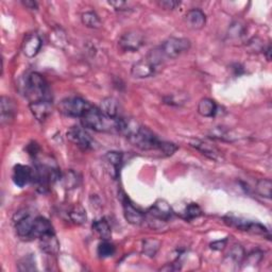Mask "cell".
Returning a JSON list of instances; mask_svg holds the SVG:
<instances>
[{
    "label": "cell",
    "instance_id": "6da1fadb",
    "mask_svg": "<svg viewBox=\"0 0 272 272\" xmlns=\"http://www.w3.org/2000/svg\"><path fill=\"white\" fill-rule=\"evenodd\" d=\"M115 129L140 150H156L166 156H170L178 150V147L174 144L161 140L150 129L142 126L134 119L119 116L115 120Z\"/></svg>",
    "mask_w": 272,
    "mask_h": 272
},
{
    "label": "cell",
    "instance_id": "7a4b0ae2",
    "mask_svg": "<svg viewBox=\"0 0 272 272\" xmlns=\"http://www.w3.org/2000/svg\"><path fill=\"white\" fill-rule=\"evenodd\" d=\"M22 91L30 103L40 100H50L51 98L45 78L39 73H31L26 76Z\"/></svg>",
    "mask_w": 272,
    "mask_h": 272
},
{
    "label": "cell",
    "instance_id": "3957f363",
    "mask_svg": "<svg viewBox=\"0 0 272 272\" xmlns=\"http://www.w3.org/2000/svg\"><path fill=\"white\" fill-rule=\"evenodd\" d=\"M80 119L83 128L94 130L96 132H104L110 130L109 121H114L105 117L99 108H96L94 105H92L91 109Z\"/></svg>",
    "mask_w": 272,
    "mask_h": 272
},
{
    "label": "cell",
    "instance_id": "277c9868",
    "mask_svg": "<svg viewBox=\"0 0 272 272\" xmlns=\"http://www.w3.org/2000/svg\"><path fill=\"white\" fill-rule=\"evenodd\" d=\"M91 107L92 104L81 97H69L61 101L58 108L65 116L81 118Z\"/></svg>",
    "mask_w": 272,
    "mask_h": 272
},
{
    "label": "cell",
    "instance_id": "5b68a950",
    "mask_svg": "<svg viewBox=\"0 0 272 272\" xmlns=\"http://www.w3.org/2000/svg\"><path fill=\"white\" fill-rule=\"evenodd\" d=\"M190 46L191 43L187 39L169 38L168 40L164 41L162 45L157 48L165 59H175L188 51Z\"/></svg>",
    "mask_w": 272,
    "mask_h": 272
},
{
    "label": "cell",
    "instance_id": "8992f818",
    "mask_svg": "<svg viewBox=\"0 0 272 272\" xmlns=\"http://www.w3.org/2000/svg\"><path fill=\"white\" fill-rule=\"evenodd\" d=\"M34 219L27 209H21L13 216V222L17 235L24 240H30L32 238Z\"/></svg>",
    "mask_w": 272,
    "mask_h": 272
},
{
    "label": "cell",
    "instance_id": "52a82bcc",
    "mask_svg": "<svg viewBox=\"0 0 272 272\" xmlns=\"http://www.w3.org/2000/svg\"><path fill=\"white\" fill-rule=\"evenodd\" d=\"M223 220L226 225L235 227V229L240 230V231H245V232L259 234V235L268 234V230L266 229V226H264L258 222L248 220V219L242 218V217H237L234 215H226L223 217Z\"/></svg>",
    "mask_w": 272,
    "mask_h": 272
},
{
    "label": "cell",
    "instance_id": "ba28073f",
    "mask_svg": "<svg viewBox=\"0 0 272 272\" xmlns=\"http://www.w3.org/2000/svg\"><path fill=\"white\" fill-rule=\"evenodd\" d=\"M173 216V210L169 203L166 200L159 199L156 202L148 209L146 217H148V222H160L165 223L167 222L169 219ZM151 225V224H150Z\"/></svg>",
    "mask_w": 272,
    "mask_h": 272
},
{
    "label": "cell",
    "instance_id": "9c48e42d",
    "mask_svg": "<svg viewBox=\"0 0 272 272\" xmlns=\"http://www.w3.org/2000/svg\"><path fill=\"white\" fill-rule=\"evenodd\" d=\"M66 135L70 142L76 145L79 149H81L82 151H89L94 148L93 138L81 127L74 126L69 128Z\"/></svg>",
    "mask_w": 272,
    "mask_h": 272
},
{
    "label": "cell",
    "instance_id": "30bf717a",
    "mask_svg": "<svg viewBox=\"0 0 272 272\" xmlns=\"http://www.w3.org/2000/svg\"><path fill=\"white\" fill-rule=\"evenodd\" d=\"M145 44L144 35L138 31H128L120 37L118 45L121 50L126 52H135Z\"/></svg>",
    "mask_w": 272,
    "mask_h": 272
},
{
    "label": "cell",
    "instance_id": "8fae6325",
    "mask_svg": "<svg viewBox=\"0 0 272 272\" xmlns=\"http://www.w3.org/2000/svg\"><path fill=\"white\" fill-rule=\"evenodd\" d=\"M121 202H122V207H124L125 217L129 223L134 224V225H139L144 221H146V214L140 212L138 208H136L133 205V203L129 200V198H127L126 196H122Z\"/></svg>",
    "mask_w": 272,
    "mask_h": 272
},
{
    "label": "cell",
    "instance_id": "7c38bea8",
    "mask_svg": "<svg viewBox=\"0 0 272 272\" xmlns=\"http://www.w3.org/2000/svg\"><path fill=\"white\" fill-rule=\"evenodd\" d=\"M33 174L34 170H32V168L29 167V166L19 164L14 166L12 179L16 186L25 187L33 181Z\"/></svg>",
    "mask_w": 272,
    "mask_h": 272
},
{
    "label": "cell",
    "instance_id": "4fadbf2b",
    "mask_svg": "<svg viewBox=\"0 0 272 272\" xmlns=\"http://www.w3.org/2000/svg\"><path fill=\"white\" fill-rule=\"evenodd\" d=\"M43 45V42L38 33H29L26 35V38L23 42V52L27 58H34L37 56Z\"/></svg>",
    "mask_w": 272,
    "mask_h": 272
},
{
    "label": "cell",
    "instance_id": "5bb4252c",
    "mask_svg": "<svg viewBox=\"0 0 272 272\" xmlns=\"http://www.w3.org/2000/svg\"><path fill=\"white\" fill-rule=\"evenodd\" d=\"M156 66L147 57L134 63L131 68V75L136 79L149 78L155 74Z\"/></svg>",
    "mask_w": 272,
    "mask_h": 272
},
{
    "label": "cell",
    "instance_id": "9a60e30c",
    "mask_svg": "<svg viewBox=\"0 0 272 272\" xmlns=\"http://www.w3.org/2000/svg\"><path fill=\"white\" fill-rule=\"evenodd\" d=\"M189 144L191 147L196 148L198 151H200L203 155L208 157V159L216 161V162L222 161L221 152L219 151L215 146L210 145L206 142H203V140H201V139H191Z\"/></svg>",
    "mask_w": 272,
    "mask_h": 272
},
{
    "label": "cell",
    "instance_id": "2e32d148",
    "mask_svg": "<svg viewBox=\"0 0 272 272\" xmlns=\"http://www.w3.org/2000/svg\"><path fill=\"white\" fill-rule=\"evenodd\" d=\"M29 108L34 118L40 122L45 121L52 112L51 100H40L29 103Z\"/></svg>",
    "mask_w": 272,
    "mask_h": 272
},
{
    "label": "cell",
    "instance_id": "e0dca14e",
    "mask_svg": "<svg viewBox=\"0 0 272 272\" xmlns=\"http://www.w3.org/2000/svg\"><path fill=\"white\" fill-rule=\"evenodd\" d=\"M104 162L114 179H117L122 163H124V154L117 151H110L104 155Z\"/></svg>",
    "mask_w": 272,
    "mask_h": 272
},
{
    "label": "cell",
    "instance_id": "ac0fdd59",
    "mask_svg": "<svg viewBox=\"0 0 272 272\" xmlns=\"http://www.w3.org/2000/svg\"><path fill=\"white\" fill-rule=\"evenodd\" d=\"M185 22L190 29L200 30L206 24V15L200 9H191L185 15Z\"/></svg>",
    "mask_w": 272,
    "mask_h": 272
},
{
    "label": "cell",
    "instance_id": "d6986e66",
    "mask_svg": "<svg viewBox=\"0 0 272 272\" xmlns=\"http://www.w3.org/2000/svg\"><path fill=\"white\" fill-rule=\"evenodd\" d=\"M0 104H2V125L11 124L17 113L16 104L11 98L6 97V96L2 97Z\"/></svg>",
    "mask_w": 272,
    "mask_h": 272
},
{
    "label": "cell",
    "instance_id": "ffe728a7",
    "mask_svg": "<svg viewBox=\"0 0 272 272\" xmlns=\"http://www.w3.org/2000/svg\"><path fill=\"white\" fill-rule=\"evenodd\" d=\"M55 233L54 226L48 219L44 217H37L34 219L33 224V232H32V238H42L43 236H46L48 234Z\"/></svg>",
    "mask_w": 272,
    "mask_h": 272
},
{
    "label": "cell",
    "instance_id": "44dd1931",
    "mask_svg": "<svg viewBox=\"0 0 272 272\" xmlns=\"http://www.w3.org/2000/svg\"><path fill=\"white\" fill-rule=\"evenodd\" d=\"M99 110L105 117L111 120H115L119 117V105L117 100L113 97L104 98L100 103Z\"/></svg>",
    "mask_w": 272,
    "mask_h": 272
},
{
    "label": "cell",
    "instance_id": "7402d4cb",
    "mask_svg": "<svg viewBox=\"0 0 272 272\" xmlns=\"http://www.w3.org/2000/svg\"><path fill=\"white\" fill-rule=\"evenodd\" d=\"M40 247L43 252L49 255H57L60 251V242L55 233L43 236L40 238Z\"/></svg>",
    "mask_w": 272,
    "mask_h": 272
},
{
    "label": "cell",
    "instance_id": "603a6c76",
    "mask_svg": "<svg viewBox=\"0 0 272 272\" xmlns=\"http://www.w3.org/2000/svg\"><path fill=\"white\" fill-rule=\"evenodd\" d=\"M93 230L102 240H109L112 237V230L105 218H100L93 222Z\"/></svg>",
    "mask_w": 272,
    "mask_h": 272
},
{
    "label": "cell",
    "instance_id": "cb8c5ba5",
    "mask_svg": "<svg viewBox=\"0 0 272 272\" xmlns=\"http://www.w3.org/2000/svg\"><path fill=\"white\" fill-rule=\"evenodd\" d=\"M198 113L203 117H214L217 113V104L209 98L201 99L198 104Z\"/></svg>",
    "mask_w": 272,
    "mask_h": 272
},
{
    "label": "cell",
    "instance_id": "d4e9b609",
    "mask_svg": "<svg viewBox=\"0 0 272 272\" xmlns=\"http://www.w3.org/2000/svg\"><path fill=\"white\" fill-rule=\"evenodd\" d=\"M61 180L63 181L66 188L72 189V188H76L80 185L81 177L79 175L78 172L70 169V170H67L66 172L62 173V175H61Z\"/></svg>",
    "mask_w": 272,
    "mask_h": 272
},
{
    "label": "cell",
    "instance_id": "484cf974",
    "mask_svg": "<svg viewBox=\"0 0 272 272\" xmlns=\"http://www.w3.org/2000/svg\"><path fill=\"white\" fill-rule=\"evenodd\" d=\"M67 216L70 221L78 225L83 224L86 221L85 209L81 205H76L72 209H69Z\"/></svg>",
    "mask_w": 272,
    "mask_h": 272
},
{
    "label": "cell",
    "instance_id": "4316f807",
    "mask_svg": "<svg viewBox=\"0 0 272 272\" xmlns=\"http://www.w3.org/2000/svg\"><path fill=\"white\" fill-rule=\"evenodd\" d=\"M81 21H82V24L86 26L87 28L99 29L101 27V21L99 19V16L93 11L83 13L81 16Z\"/></svg>",
    "mask_w": 272,
    "mask_h": 272
},
{
    "label": "cell",
    "instance_id": "83f0119b",
    "mask_svg": "<svg viewBox=\"0 0 272 272\" xmlns=\"http://www.w3.org/2000/svg\"><path fill=\"white\" fill-rule=\"evenodd\" d=\"M161 242L156 239L147 238L143 241V253L148 257H154L157 251L160 250Z\"/></svg>",
    "mask_w": 272,
    "mask_h": 272
},
{
    "label": "cell",
    "instance_id": "f1b7e54d",
    "mask_svg": "<svg viewBox=\"0 0 272 272\" xmlns=\"http://www.w3.org/2000/svg\"><path fill=\"white\" fill-rule=\"evenodd\" d=\"M50 40L54 42L55 45L59 48H64L67 45V38L65 31L60 28L56 27L52 32L50 33Z\"/></svg>",
    "mask_w": 272,
    "mask_h": 272
},
{
    "label": "cell",
    "instance_id": "f546056e",
    "mask_svg": "<svg viewBox=\"0 0 272 272\" xmlns=\"http://www.w3.org/2000/svg\"><path fill=\"white\" fill-rule=\"evenodd\" d=\"M256 192L264 198L270 199L272 196V182L270 179H261L256 183Z\"/></svg>",
    "mask_w": 272,
    "mask_h": 272
},
{
    "label": "cell",
    "instance_id": "4dcf8cb0",
    "mask_svg": "<svg viewBox=\"0 0 272 272\" xmlns=\"http://www.w3.org/2000/svg\"><path fill=\"white\" fill-rule=\"evenodd\" d=\"M245 256L244 250L240 244H234L232 249L230 250L229 254H227L226 259L231 260L233 264H241L243 258Z\"/></svg>",
    "mask_w": 272,
    "mask_h": 272
},
{
    "label": "cell",
    "instance_id": "1f68e13d",
    "mask_svg": "<svg viewBox=\"0 0 272 272\" xmlns=\"http://www.w3.org/2000/svg\"><path fill=\"white\" fill-rule=\"evenodd\" d=\"M244 25L240 22H234L231 26L229 30H227V38L230 40H240L243 34H244Z\"/></svg>",
    "mask_w": 272,
    "mask_h": 272
},
{
    "label": "cell",
    "instance_id": "d6a6232c",
    "mask_svg": "<svg viewBox=\"0 0 272 272\" xmlns=\"http://www.w3.org/2000/svg\"><path fill=\"white\" fill-rule=\"evenodd\" d=\"M115 251H116L115 245L111 243L109 240H103L101 243H99L97 249L98 255L102 258H108L113 256L114 254H115Z\"/></svg>",
    "mask_w": 272,
    "mask_h": 272
},
{
    "label": "cell",
    "instance_id": "836d02e7",
    "mask_svg": "<svg viewBox=\"0 0 272 272\" xmlns=\"http://www.w3.org/2000/svg\"><path fill=\"white\" fill-rule=\"evenodd\" d=\"M202 215V209L197 204V203H190L186 206L185 210H184L183 213V218L185 219V220H192V219L198 218Z\"/></svg>",
    "mask_w": 272,
    "mask_h": 272
},
{
    "label": "cell",
    "instance_id": "e575fe53",
    "mask_svg": "<svg viewBox=\"0 0 272 272\" xmlns=\"http://www.w3.org/2000/svg\"><path fill=\"white\" fill-rule=\"evenodd\" d=\"M261 259H262V252L256 250V251H253L250 254H248L247 256H244L241 264H248V265L255 266V265L259 264Z\"/></svg>",
    "mask_w": 272,
    "mask_h": 272
},
{
    "label": "cell",
    "instance_id": "d590c367",
    "mask_svg": "<svg viewBox=\"0 0 272 272\" xmlns=\"http://www.w3.org/2000/svg\"><path fill=\"white\" fill-rule=\"evenodd\" d=\"M164 100H165V103L170 104V105H182L186 102L187 97H186V95H184V94H174V95L168 96V97H166Z\"/></svg>",
    "mask_w": 272,
    "mask_h": 272
},
{
    "label": "cell",
    "instance_id": "8d00e7d4",
    "mask_svg": "<svg viewBox=\"0 0 272 272\" xmlns=\"http://www.w3.org/2000/svg\"><path fill=\"white\" fill-rule=\"evenodd\" d=\"M247 48L250 52H259V51H264L265 47L264 44H262V41L259 40L258 38H253L252 40H250L247 44Z\"/></svg>",
    "mask_w": 272,
    "mask_h": 272
},
{
    "label": "cell",
    "instance_id": "74e56055",
    "mask_svg": "<svg viewBox=\"0 0 272 272\" xmlns=\"http://www.w3.org/2000/svg\"><path fill=\"white\" fill-rule=\"evenodd\" d=\"M19 269L21 271H32L35 270V261L32 256H27L25 257L20 264H19Z\"/></svg>",
    "mask_w": 272,
    "mask_h": 272
},
{
    "label": "cell",
    "instance_id": "f35d334b",
    "mask_svg": "<svg viewBox=\"0 0 272 272\" xmlns=\"http://www.w3.org/2000/svg\"><path fill=\"white\" fill-rule=\"evenodd\" d=\"M209 137L212 138H217V139H222V140H232L231 136H229V133L226 132L225 130L222 128H216L212 130V132L209 133Z\"/></svg>",
    "mask_w": 272,
    "mask_h": 272
},
{
    "label": "cell",
    "instance_id": "ab89813d",
    "mask_svg": "<svg viewBox=\"0 0 272 272\" xmlns=\"http://www.w3.org/2000/svg\"><path fill=\"white\" fill-rule=\"evenodd\" d=\"M159 5L165 10H174V9H177L181 5V3L175 2V0H162Z\"/></svg>",
    "mask_w": 272,
    "mask_h": 272
},
{
    "label": "cell",
    "instance_id": "60d3db41",
    "mask_svg": "<svg viewBox=\"0 0 272 272\" xmlns=\"http://www.w3.org/2000/svg\"><path fill=\"white\" fill-rule=\"evenodd\" d=\"M226 242H227V239L224 238L222 240H216L214 242H212L209 244V247L212 250H215V251H220L222 249H224V247L226 245Z\"/></svg>",
    "mask_w": 272,
    "mask_h": 272
},
{
    "label": "cell",
    "instance_id": "b9f144b4",
    "mask_svg": "<svg viewBox=\"0 0 272 272\" xmlns=\"http://www.w3.org/2000/svg\"><path fill=\"white\" fill-rule=\"evenodd\" d=\"M109 5L115 8L116 10H120V11L121 10H126L125 8L127 7V3H125V2H110Z\"/></svg>",
    "mask_w": 272,
    "mask_h": 272
},
{
    "label": "cell",
    "instance_id": "7bdbcfd3",
    "mask_svg": "<svg viewBox=\"0 0 272 272\" xmlns=\"http://www.w3.org/2000/svg\"><path fill=\"white\" fill-rule=\"evenodd\" d=\"M39 150H40V148H39L38 144L32 143V144H30V145L28 146V152H29V154L32 155V156H37Z\"/></svg>",
    "mask_w": 272,
    "mask_h": 272
},
{
    "label": "cell",
    "instance_id": "ee69618b",
    "mask_svg": "<svg viewBox=\"0 0 272 272\" xmlns=\"http://www.w3.org/2000/svg\"><path fill=\"white\" fill-rule=\"evenodd\" d=\"M26 8L30 9V10H38V4L35 2H31V0H26V2L22 3Z\"/></svg>",
    "mask_w": 272,
    "mask_h": 272
},
{
    "label": "cell",
    "instance_id": "f6af8a7d",
    "mask_svg": "<svg viewBox=\"0 0 272 272\" xmlns=\"http://www.w3.org/2000/svg\"><path fill=\"white\" fill-rule=\"evenodd\" d=\"M264 54L266 55V58H267V60L268 61H270V59H271V45H268L267 46V48L266 49H264Z\"/></svg>",
    "mask_w": 272,
    "mask_h": 272
}]
</instances>
